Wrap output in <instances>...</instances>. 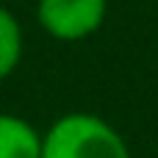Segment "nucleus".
Here are the masks:
<instances>
[{"instance_id": "nucleus-1", "label": "nucleus", "mask_w": 158, "mask_h": 158, "mask_svg": "<svg viewBox=\"0 0 158 158\" xmlns=\"http://www.w3.org/2000/svg\"><path fill=\"white\" fill-rule=\"evenodd\" d=\"M42 158H131V150L106 119L75 111L42 136Z\"/></svg>"}, {"instance_id": "nucleus-2", "label": "nucleus", "mask_w": 158, "mask_h": 158, "mask_svg": "<svg viewBox=\"0 0 158 158\" xmlns=\"http://www.w3.org/2000/svg\"><path fill=\"white\" fill-rule=\"evenodd\" d=\"M106 0H39V25L61 42H78L92 36L106 19Z\"/></svg>"}, {"instance_id": "nucleus-3", "label": "nucleus", "mask_w": 158, "mask_h": 158, "mask_svg": "<svg viewBox=\"0 0 158 158\" xmlns=\"http://www.w3.org/2000/svg\"><path fill=\"white\" fill-rule=\"evenodd\" d=\"M0 158H42V133L22 117L0 114Z\"/></svg>"}, {"instance_id": "nucleus-4", "label": "nucleus", "mask_w": 158, "mask_h": 158, "mask_svg": "<svg viewBox=\"0 0 158 158\" xmlns=\"http://www.w3.org/2000/svg\"><path fill=\"white\" fill-rule=\"evenodd\" d=\"M22 58V28L17 17L0 6V81L8 78Z\"/></svg>"}]
</instances>
